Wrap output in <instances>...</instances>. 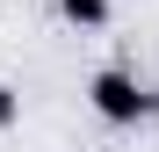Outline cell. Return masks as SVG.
<instances>
[{"label": "cell", "mask_w": 159, "mask_h": 152, "mask_svg": "<svg viewBox=\"0 0 159 152\" xmlns=\"http://www.w3.org/2000/svg\"><path fill=\"white\" fill-rule=\"evenodd\" d=\"M87 109L109 123V131H130V123L159 116V94H152V87H145L130 65H101L94 80H87Z\"/></svg>", "instance_id": "1"}, {"label": "cell", "mask_w": 159, "mask_h": 152, "mask_svg": "<svg viewBox=\"0 0 159 152\" xmlns=\"http://www.w3.org/2000/svg\"><path fill=\"white\" fill-rule=\"evenodd\" d=\"M58 15L72 22V29H109L116 7H109V0H58Z\"/></svg>", "instance_id": "2"}, {"label": "cell", "mask_w": 159, "mask_h": 152, "mask_svg": "<svg viewBox=\"0 0 159 152\" xmlns=\"http://www.w3.org/2000/svg\"><path fill=\"white\" fill-rule=\"evenodd\" d=\"M15 123H22V87L0 80V131H15Z\"/></svg>", "instance_id": "3"}]
</instances>
